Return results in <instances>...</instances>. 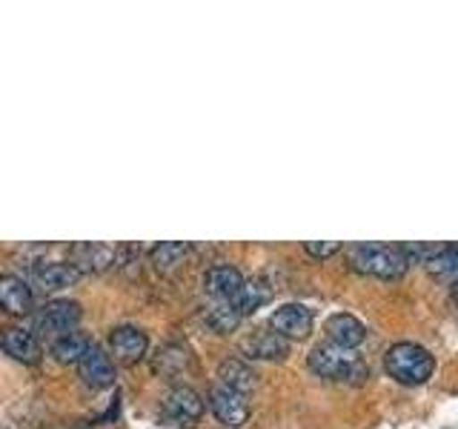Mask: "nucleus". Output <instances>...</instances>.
Returning <instances> with one entry per match:
<instances>
[{
	"label": "nucleus",
	"mask_w": 458,
	"mask_h": 429,
	"mask_svg": "<svg viewBox=\"0 0 458 429\" xmlns=\"http://www.w3.org/2000/svg\"><path fill=\"white\" fill-rule=\"evenodd\" d=\"M81 321V304L78 300H69V298H57V300H49L47 307L40 309L38 315V332L47 335V338H61L66 332L78 326Z\"/></svg>",
	"instance_id": "20e7f679"
},
{
	"label": "nucleus",
	"mask_w": 458,
	"mask_h": 429,
	"mask_svg": "<svg viewBox=\"0 0 458 429\" xmlns=\"http://www.w3.org/2000/svg\"><path fill=\"white\" fill-rule=\"evenodd\" d=\"M109 349L112 355L123 364H138L149 349V338L140 332L138 326H118L109 335Z\"/></svg>",
	"instance_id": "f8f14e48"
},
{
	"label": "nucleus",
	"mask_w": 458,
	"mask_h": 429,
	"mask_svg": "<svg viewBox=\"0 0 458 429\" xmlns=\"http://www.w3.org/2000/svg\"><path fill=\"white\" fill-rule=\"evenodd\" d=\"M304 249L312 255V257H329V255H335L338 249H341V243L338 240H307L304 243Z\"/></svg>",
	"instance_id": "b1692460"
},
{
	"label": "nucleus",
	"mask_w": 458,
	"mask_h": 429,
	"mask_svg": "<svg viewBox=\"0 0 458 429\" xmlns=\"http://www.w3.org/2000/svg\"><path fill=\"white\" fill-rule=\"evenodd\" d=\"M350 264L355 272L384 281H395L410 269V261L398 249V243L395 247H390V243H358L350 249Z\"/></svg>",
	"instance_id": "f03ea898"
},
{
	"label": "nucleus",
	"mask_w": 458,
	"mask_h": 429,
	"mask_svg": "<svg viewBox=\"0 0 458 429\" xmlns=\"http://www.w3.org/2000/svg\"><path fill=\"white\" fill-rule=\"evenodd\" d=\"M190 252V243H181V240H164V243H157V247H152V264L157 269H169V266H175L181 264V257Z\"/></svg>",
	"instance_id": "5701e85b"
},
{
	"label": "nucleus",
	"mask_w": 458,
	"mask_h": 429,
	"mask_svg": "<svg viewBox=\"0 0 458 429\" xmlns=\"http://www.w3.org/2000/svg\"><path fill=\"white\" fill-rule=\"evenodd\" d=\"M0 349H4L9 358H14L18 364H26V366L40 364V358H43L40 341L32 332H29V329H23V326L0 329Z\"/></svg>",
	"instance_id": "1a4fd4ad"
},
{
	"label": "nucleus",
	"mask_w": 458,
	"mask_h": 429,
	"mask_svg": "<svg viewBox=\"0 0 458 429\" xmlns=\"http://www.w3.org/2000/svg\"><path fill=\"white\" fill-rule=\"evenodd\" d=\"M81 278V272L72 264H40L32 269V281L40 292H57L66 286H75Z\"/></svg>",
	"instance_id": "dca6fc26"
},
{
	"label": "nucleus",
	"mask_w": 458,
	"mask_h": 429,
	"mask_svg": "<svg viewBox=\"0 0 458 429\" xmlns=\"http://www.w3.org/2000/svg\"><path fill=\"white\" fill-rule=\"evenodd\" d=\"M218 378H221V383L233 386V390H238L243 395H247L250 390H255V383H258L255 369L247 366L243 361H238V358H233V361H224L218 366Z\"/></svg>",
	"instance_id": "a211bd4d"
},
{
	"label": "nucleus",
	"mask_w": 458,
	"mask_h": 429,
	"mask_svg": "<svg viewBox=\"0 0 458 429\" xmlns=\"http://www.w3.org/2000/svg\"><path fill=\"white\" fill-rule=\"evenodd\" d=\"M118 252L106 243H92V240H78L69 247V264L75 266L81 275H98V272H106Z\"/></svg>",
	"instance_id": "0eeeda50"
},
{
	"label": "nucleus",
	"mask_w": 458,
	"mask_h": 429,
	"mask_svg": "<svg viewBox=\"0 0 458 429\" xmlns=\"http://www.w3.org/2000/svg\"><path fill=\"white\" fill-rule=\"evenodd\" d=\"M241 283H243L241 269H238V266H229V264L212 266V269L207 272V278H204L207 292H209L212 298H218L221 304H226V300H233V295L241 290Z\"/></svg>",
	"instance_id": "f3484780"
},
{
	"label": "nucleus",
	"mask_w": 458,
	"mask_h": 429,
	"mask_svg": "<svg viewBox=\"0 0 458 429\" xmlns=\"http://www.w3.org/2000/svg\"><path fill=\"white\" fill-rule=\"evenodd\" d=\"M269 300H272L269 281H264V278H243L241 290L233 295V300H226V304L243 318V315H252L255 309H261L264 304H269Z\"/></svg>",
	"instance_id": "2eb2a0df"
},
{
	"label": "nucleus",
	"mask_w": 458,
	"mask_h": 429,
	"mask_svg": "<svg viewBox=\"0 0 458 429\" xmlns=\"http://www.w3.org/2000/svg\"><path fill=\"white\" fill-rule=\"evenodd\" d=\"M89 347H92V343L86 341V335H81V332H66V335L52 341V355H55L57 364H78Z\"/></svg>",
	"instance_id": "6ab92c4d"
},
{
	"label": "nucleus",
	"mask_w": 458,
	"mask_h": 429,
	"mask_svg": "<svg viewBox=\"0 0 458 429\" xmlns=\"http://www.w3.org/2000/svg\"><path fill=\"white\" fill-rule=\"evenodd\" d=\"M204 321H207V326L212 329V332L229 335L241 324V315L233 307H229V304H215V307H209L204 312Z\"/></svg>",
	"instance_id": "412c9836"
},
{
	"label": "nucleus",
	"mask_w": 458,
	"mask_h": 429,
	"mask_svg": "<svg viewBox=\"0 0 458 429\" xmlns=\"http://www.w3.org/2000/svg\"><path fill=\"white\" fill-rule=\"evenodd\" d=\"M327 335H329V343H335L341 349H355L361 347L364 338H367V326L352 318L347 312H338V315H329L327 318Z\"/></svg>",
	"instance_id": "ddd939ff"
},
{
	"label": "nucleus",
	"mask_w": 458,
	"mask_h": 429,
	"mask_svg": "<svg viewBox=\"0 0 458 429\" xmlns=\"http://www.w3.org/2000/svg\"><path fill=\"white\" fill-rule=\"evenodd\" d=\"M243 355L261 358V361H284L290 355V341L278 335L276 329H255V332L243 341Z\"/></svg>",
	"instance_id": "9b49d317"
},
{
	"label": "nucleus",
	"mask_w": 458,
	"mask_h": 429,
	"mask_svg": "<svg viewBox=\"0 0 458 429\" xmlns=\"http://www.w3.org/2000/svg\"><path fill=\"white\" fill-rule=\"evenodd\" d=\"M310 369L318 378L327 381H347V383H364L369 378V366L358 358L352 349H341L335 343H321L307 358Z\"/></svg>",
	"instance_id": "f257e3e1"
},
{
	"label": "nucleus",
	"mask_w": 458,
	"mask_h": 429,
	"mask_svg": "<svg viewBox=\"0 0 458 429\" xmlns=\"http://www.w3.org/2000/svg\"><path fill=\"white\" fill-rule=\"evenodd\" d=\"M209 407L215 412V418H218L221 424L226 426H243L250 418V400L243 392L233 390V386H226V383H212V390H209Z\"/></svg>",
	"instance_id": "39448f33"
},
{
	"label": "nucleus",
	"mask_w": 458,
	"mask_h": 429,
	"mask_svg": "<svg viewBox=\"0 0 458 429\" xmlns=\"http://www.w3.org/2000/svg\"><path fill=\"white\" fill-rule=\"evenodd\" d=\"M384 366L390 372V378H395L398 383L419 386V383L429 381V375H433V369H436V361L424 347H419V343L401 341L386 349Z\"/></svg>",
	"instance_id": "7ed1b4c3"
},
{
	"label": "nucleus",
	"mask_w": 458,
	"mask_h": 429,
	"mask_svg": "<svg viewBox=\"0 0 458 429\" xmlns=\"http://www.w3.org/2000/svg\"><path fill=\"white\" fill-rule=\"evenodd\" d=\"M78 372H81L83 383L95 386V390H106V386L114 383V364L106 355V349L98 347V343H92V347L86 349V355L78 361Z\"/></svg>",
	"instance_id": "9d476101"
},
{
	"label": "nucleus",
	"mask_w": 458,
	"mask_h": 429,
	"mask_svg": "<svg viewBox=\"0 0 458 429\" xmlns=\"http://www.w3.org/2000/svg\"><path fill=\"white\" fill-rule=\"evenodd\" d=\"M186 361H190V349L166 343V347L155 355V369L164 372V375H175V372H181L186 366Z\"/></svg>",
	"instance_id": "4be33fe9"
},
{
	"label": "nucleus",
	"mask_w": 458,
	"mask_h": 429,
	"mask_svg": "<svg viewBox=\"0 0 458 429\" xmlns=\"http://www.w3.org/2000/svg\"><path fill=\"white\" fill-rule=\"evenodd\" d=\"M269 326L286 341H304L312 332V309L304 304H284L272 312Z\"/></svg>",
	"instance_id": "6e6552de"
},
{
	"label": "nucleus",
	"mask_w": 458,
	"mask_h": 429,
	"mask_svg": "<svg viewBox=\"0 0 458 429\" xmlns=\"http://www.w3.org/2000/svg\"><path fill=\"white\" fill-rule=\"evenodd\" d=\"M204 415V398L192 386H175L164 398V418L175 426H192Z\"/></svg>",
	"instance_id": "423d86ee"
},
{
	"label": "nucleus",
	"mask_w": 458,
	"mask_h": 429,
	"mask_svg": "<svg viewBox=\"0 0 458 429\" xmlns=\"http://www.w3.org/2000/svg\"><path fill=\"white\" fill-rule=\"evenodd\" d=\"M32 304L35 298L26 281H21L18 275H0V309L21 318V315L32 312Z\"/></svg>",
	"instance_id": "4468645a"
},
{
	"label": "nucleus",
	"mask_w": 458,
	"mask_h": 429,
	"mask_svg": "<svg viewBox=\"0 0 458 429\" xmlns=\"http://www.w3.org/2000/svg\"><path fill=\"white\" fill-rule=\"evenodd\" d=\"M427 269L436 278H453L458 281V247L453 243H441V249L427 261Z\"/></svg>",
	"instance_id": "aec40b11"
},
{
	"label": "nucleus",
	"mask_w": 458,
	"mask_h": 429,
	"mask_svg": "<svg viewBox=\"0 0 458 429\" xmlns=\"http://www.w3.org/2000/svg\"><path fill=\"white\" fill-rule=\"evenodd\" d=\"M453 298H455V304H458V281H453Z\"/></svg>",
	"instance_id": "393cba45"
}]
</instances>
